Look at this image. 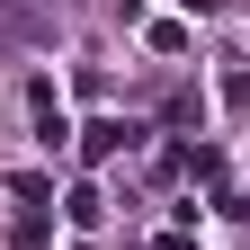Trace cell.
Returning a JSON list of instances; mask_svg holds the SVG:
<instances>
[{"label":"cell","instance_id":"obj_4","mask_svg":"<svg viewBox=\"0 0 250 250\" xmlns=\"http://www.w3.org/2000/svg\"><path fill=\"white\" fill-rule=\"evenodd\" d=\"M161 250H188V241H179V232H170V241H161Z\"/></svg>","mask_w":250,"mask_h":250},{"label":"cell","instance_id":"obj_1","mask_svg":"<svg viewBox=\"0 0 250 250\" xmlns=\"http://www.w3.org/2000/svg\"><path fill=\"white\" fill-rule=\"evenodd\" d=\"M125 143H134V125H116V116H99V125L81 134V152H89V161H107V152H125Z\"/></svg>","mask_w":250,"mask_h":250},{"label":"cell","instance_id":"obj_2","mask_svg":"<svg viewBox=\"0 0 250 250\" xmlns=\"http://www.w3.org/2000/svg\"><path fill=\"white\" fill-rule=\"evenodd\" d=\"M9 250H54V214H45V206H27V214H18V232H9Z\"/></svg>","mask_w":250,"mask_h":250},{"label":"cell","instance_id":"obj_3","mask_svg":"<svg viewBox=\"0 0 250 250\" xmlns=\"http://www.w3.org/2000/svg\"><path fill=\"white\" fill-rule=\"evenodd\" d=\"M27 107H36V125H45V143H62V107H54V81H27Z\"/></svg>","mask_w":250,"mask_h":250}]
</instances>
